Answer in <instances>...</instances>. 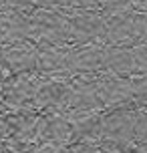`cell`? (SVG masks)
I'll use <instances>...</instances> for the list:
<instances>
[{"mask_svg":"<svg viewBox=\"0 0 147 153\" xmlns=\"http://www.w3.org/2000/svg\"><path fill=\"white\" fill-rule=\"evenodd\" d=\"M81 133L99 153H147V99L113 107Z\"/></svg>","mask_w":147,"mask_h":153,"instance_id":"obj_1","label":"cell"}]
</instances>
